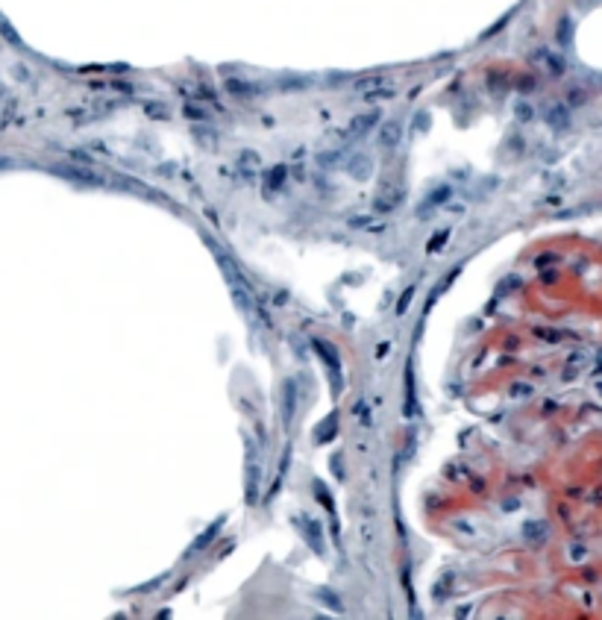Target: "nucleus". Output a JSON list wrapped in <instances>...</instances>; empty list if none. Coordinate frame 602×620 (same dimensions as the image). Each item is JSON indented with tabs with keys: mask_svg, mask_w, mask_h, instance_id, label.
<instances>
[{
	"mask_svg": "<svg viewBox=\"0 0 602 620\" xmlns=\"http://www.w3.org/2000/svg\"><path fill=\"white\" fill-rule=\"evenodd\" d=\"M315 497H318V503H320V506H326V512H329V517H332V526L338 529V514H335V500H332L329 488H326L323 482H315Z\"/></svg>",
	"mask_w": 602,
	"mask_h": 620,
	"instance_id": "obj_4",
	"label": "nucleus"
},
{
	"mask_svg": "<svg viewBox=\"0 0 602 620\" xmlns=\"http://www.w3.org/2000/svg\"><path fill=\"white\" fill-rule=\"evenodd\" d=\"M523 535H526L529 544H541L543 538H546V523H543V520H538V523H526Z\"/></svg>",
	"mask_w": 602,
	"mask_h": 620,
	"instance_id": "obj_6",
	"label": "nucleus"
},
{
	"mask_svg": "<svg viewBox=\"0 0 602 620\" xmlns=\"http://www.w3.org/2000/svg\"><path fill=\"white\" fill-rule=\"evenodd\" d=\"M335 430H338V415H329V418H326V426H318V432H315L318 444L332 441V438H335Z\"/></svg>",
	"mask_w": 602,
	"mask_h": 620,
	"instance_id": "obj_5",
	"label": "nucleus"
},
{
	"mask_svg": "<svg viewBox=\"0 0 602 620\" xmlns=\"http://www.w3.org/2000/svg\"><path fill=\"white\" fill-rule=\"evenodd\" d=\"M279 403H282V423L285 426H291V418H294V409H297V385H294V379L282 382V397H279Z\"/></svg>",
	"mask_w": 602,
	"mask_h": 620,
	"instance_id": "obj_3",
	"label": "nucleus"
},
{
	"mask_svg": "<svg viewBox=\"0 0 602 620\" xmlns=\"http://www.w3.org/2000/svg\"><path fill=\"white\" fill-rule=\"evenodd\" d=\"M320 600H326V603H329V606L335 608V611H341V600H338V597L332 594V591H320Z\"/></svg>",
	"mask_w": 602,
	"mask_h": 620,
	"instance_id": "obj_7",
	"label": "nucleus"
},
{
	"mask_svg": "<svg viewBox=\"0 0 602 620\" xmlns=\"http://www.w3.org/2000/svg\"><path fill=\"white\" fill-rule=\"evenodd\" d=\"M412 294H414V288H408V291H405V294H402L400 306H397V315H402V312L408 309V303H412Z\"/></svg>",
	"mask_w": 602,
	"mask_h": 620,
	"instance_id": "obj_8",
	"label": "nucleus"
},
{
	"mask_svg": "<svg viewBox=\"0 0 602 620\" xmlns=\"http://www.w3.org/2000/svg\"><path fill=\"white\" fill-rule=\"evenodd\" d=\"M311 347L318 350L320 362L326 365V370H329V379H332V391L338 394V391H341V356H338V350H335L329 341H320V338H315V341H311Z\"/></svg>",
	"mask_w": 602,
	"mask_h": 620,
	"instance_id": "obj_1",
	"label": "nucleus"
},
{
	"mask_svg": "<svg viewBox=\"0 0 602 620\" xmlns=\"http://www.w3.org/2000/svg\"><path fill=\"white\" fill-rule=\"evenodd\" d=\"M297 529H300L303 541L308 544V550H311L315 556H323V553H326V544H323V526H320L315 517L300 514V517H297Z\"/></svg>",
	"mask_w": 602,
	"mask_h": 620,
	"instance_id": "obj_2",
	"label": "nucleus"
}]
</instances>
